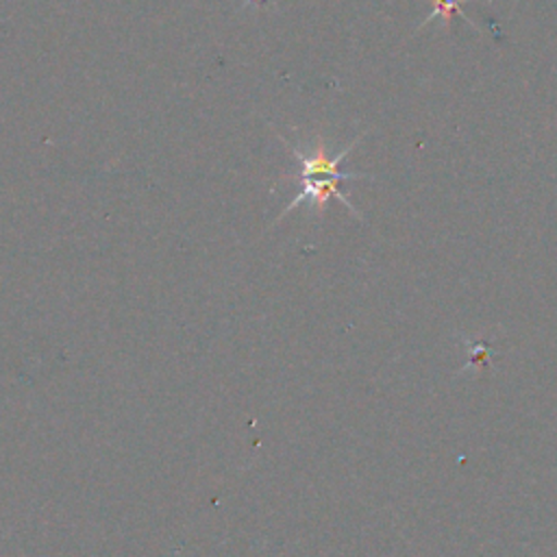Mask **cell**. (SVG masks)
I'll use <instances>...</instances> for the list:
<instances>
[{"mask_svg": "<svg viewBox=\"0 0 557 557\" xmlns=\"http://www.w3.org/2000/svg\"><path fill=\"white\" fill-rule=\"evenodd\" d=\"M366 133H359L348 146H344L337 154H329L326 152V144L324 141H318L313 146L311 152H302L300 148H296L294 144H289L287 139H283L289 150L294 152L300 170H298V176H320V178H339V181H355V178H370L366 174H355V172H342L339 170V163L346 159V154L359 144V139L363 137Z\"/></svg>", "mask_w": 557, "mask_h": 557, "instance_id": "6da1fadb", "label": "cell"}, {"mask_svg": "<svg viewBox=\"0 0 557 557\" xmlns=\"http://www.w3.org/2000/svg\"><path fill=\"white\" fill-rule=\"evenodd\" d=\"M296 178H298V194L294 196L292 202H287V207L281 211L276 222L283 220L292 209H296L302 202H309L318 213H322L329 198H337L355 218L363 220L361 213L355 209V205L348 200V196L339 189V178H320V176H296Z\"/></svg>", "mask_w": 557, "mask_h": 557, "instance_id": "7a4b0ae2", "label": "cell"}, {"mask_svg": "<svg viewBox=\"0 0 557 557\" xmlns=\"http://www.w3.org/2000/svg\"><path fill=\"white\" fill-rule=\"evenodd\" d=\"M463 2H483V0H431V11H429V15L418 24V30L424 28V26H426L429 22H433L435 17H440V20H442V26L448 28L450 22H453V13H457L463 22H468L474 30H479V26L461 11V4H463Z\"/></svg>", "mask_w": 557, "mask_h": 557, "instance_id": "3957f363", "label": "cell"}]
</instances>
